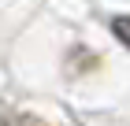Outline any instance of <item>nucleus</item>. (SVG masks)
<instances>
[{"label": "nucleus", "mask_w": 130, "mask_h": 126, "mask_svg": "<svg viewBox=\"0 0 130 126\" xmlns=\"http://www.w3.org/2000/svg\"><path fill=\"white\" fill-rule=\"evenodd\" d=\"M111 33H115V37H119L123 45L130 48V15H119V19L111 22Z\"/></svg>", "instance_id": "1"}, {"label": "nucleus", "mask_w": 130, "mask_h": 126, "mask_svg": "<svg viewBox=\"0 0 130 126\" xmlns=\"http://www.w3.org/2000/svg\"><path fill=\"white\" fill-rule=\"evenodd\" d=\"M0 126H41L37 119H26V115H11V119H0Z\"/></svg>", "instance_id": "2"}]
</instances>
